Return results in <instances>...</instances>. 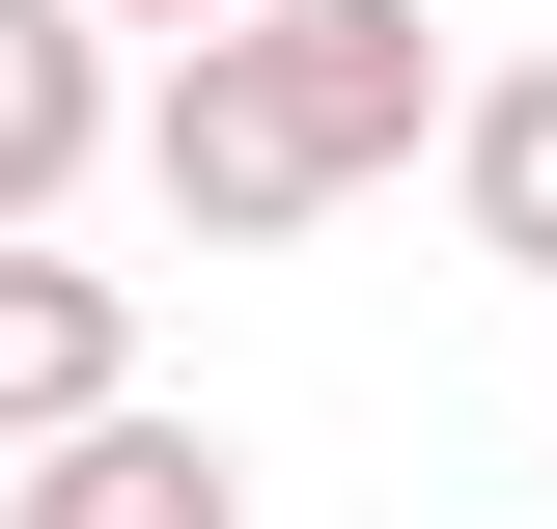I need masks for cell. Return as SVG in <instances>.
Segmentation results:
<instances>
[{"instance_id": "1", "label": "cell", "mask_w": 557, "mask_h": 529, "mask_svg": "<svg viewBox=\"0 0 557 529\" xmlns=\"http://www.w3.org/2000/svg\"><path fill=\"white\" fill-rule=\"evenodd\" d=\"M223 57L278 84V139H307V196H391L418 139H446V28H418V0H251V28H223Z\"/></svg>"}, {"instance_id": "2", "label": "cell", "mask_w": 557, "mask_h": 529, "mask_svg": "<svg viewBox=\"0 0 557 529\" xmlns=\"http://www.w3.org/2000/svg\"><path fill=\"white\" fill-rule=\"evenodd\" d=\"M112 139H139V196L196 223V251H278V223H335V196H307V139H278V84L223 57V28H196V57H168V84H139Z\"/></svg>"}, {"instance_id": "3", "label": "cell", "mask_w": 557, "mask_h": 529, "mask_svg": "<svg viewBox=\"0 0 557 529\" xmlns=\"http://www.w3.org/2000/svg\"><path fill=\"white\" fill-rule=\"evenodd\" d=\"M112 391H139V279L28 223V251H0V446H84Z\"/></svg>"}, {"instance_id": "4", "label": "cell", "mask_w": 557, "mask_h": 529, "mask_svg": "<svg viewBox=\"0 0 557 529\" xmlns=\"http://www.w3.org/2000/svg\"><path fill=\"white\" fill-rule=\"evenodd\" d=\"M112 112H139V84H112V28H84V0H0V251L112 168Z\"/></svg>"}, {"instance_id": "5", "label": "cell", "mask_w": 557, "mask_h": 529, "mask_svg": "<svg viewBox=\"0 0 557 529\" xmlns=\"http://www.w3.org/2000/svg\"><path fill=\"white\" fill-rule=\"evenodd\" d=\"M0 502H28V529H251V473H223V418H84V446H28V473H0Z\"/></svg>"}, {"instance_id": "6", "label": "cell", "mask_w": 557, "mask_h": 529, "mask_svg": "<svg viewBox=\"0 0 557 529\" xmlns=\"http://www.w3.org/2000/svg\"><path fill=\"white\" fill-rule=\"evenodd\" d=\"M418 168H446V223H474V251H502V279L557 307V57H474Z\"/></svg>"}, {"instance_id": "7", "label": "cell", "mask_w": 557, "mask_h": 529, "mask_svg": "<svg viewBox=\"0 0 557 529\" xmlns=\"http://www.w3.org/2000/svg\"><path fill=\"white\" fill-rule=\"evenodd\" d=\"M84 28H112V57H196V28H251V0H84Z\"/></svg>"}, {"instance_id": "8", "label": "cell", "mask_w": 557, "mask_h": 529, "mask_svg": "<svg viewBox=\"0 0 557 529\" xmlns=\"http://www.w3.org/2000/svg\"><path fill=\"white\" fill-rule=\"evenodd\" d=\"M0 529H28V502H0Z\"/></svg>"}]
</instances>
